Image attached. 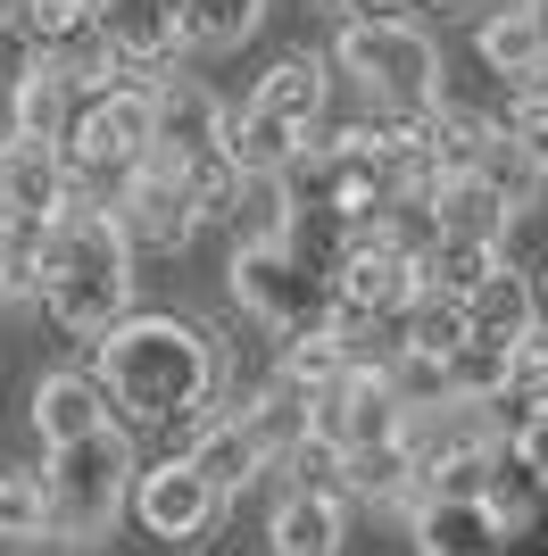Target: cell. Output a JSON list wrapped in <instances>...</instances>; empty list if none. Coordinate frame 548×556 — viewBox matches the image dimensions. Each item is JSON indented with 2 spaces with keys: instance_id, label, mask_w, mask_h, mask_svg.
<instances>
[{
  "instance_id": "cell-12",
  "label": "cell",
  "mask_w": 548,
  "mask_h": 556,
  "mask_svg": "<svg viewBox=\"0 0 548 556\" xmlns=\"http://www.w3.org/2000/svg\"><path fill=\"white\" fill-rule=\"evenodd\" d=\"M507 523L482 498H440V490H424L415 498V548L424 556H499Z\"/></svg>"
},
{
  "instance_id": "cell-37",
  "label": "cell",
  "mask_w": 548,
  "mask_h": 556,
  "mask_svg": "<svg viewBox=\"0 0 548 556\" xmlns=\"http://www.w3.org/2000/svg\"><path fill=\"white\" fill-rule=\"evenodd\" d=\"M499 556H548V540H540V532H507Z\"/></svg>"
},
{
  "instance_id": "cell-35",
  "label": "cell",
  "mask_w": 548,
  "mask_h": 556,
  "mask_svg": "<svg viewBox=\"0 0 548 556\" xmlns=\"http://www.w3.org/2000/svg\"><path fill=\"white\" fill-rule=\"evenodd\" d=\"M349 9V25H390L399 9H415V0H341Z\"/></svg>"
},
{
  "instance_id": "cell-3",
  "label": "cell",
  "mask_w": 548,
  "mask_h": 556,
  "mask_svg": "<svg viewBox=\"0 0 548 556\" xmlns=\"http://www.w3.org/2000/svg\"><path fill=\"white\" fill-rule=\"evenodd\" d=\"M233 300L250 307L258 325H274L283 341H299V332H333L341 291H333V275L299 266L283 241H241L233 250Z\"/></svg>"
},
{
  "instance_id": "cell-19",
  "label": "cell",
  "mask_w": 548,
  "mask_h": 556,
  "mask_svg": "<svg viewBox=\"0 0 548 556\" xmlns=\"http://www.w3.org/2000/svg\"><path fill=\"white\" fill-rule=\"evenodd\" d=\"M433 208H440V241H474V250H499L507 225H515V208H507V200L482 184V175H457V184H440V191H433Z\"/></svg>"
},
{
  "instance_id": "cell-6",
  "label": "cell",
  "mask_w": 548,
  "mask_h": 556,
  "mask_svg": "<svg viewBox=\"0 0 548 556\" xmlns=\"http://www.w3.org/2000/svg\"><path fill=\"white\" fill-rule=\"evenodd\" d=\"M399 424H408V399L390 391L383 366H349L333 391L316 399V441L358 457V448H390L399 441Z\"/></svg>"
},
{
  "instance_id": "cell-26",
  "label": "cell",
  "mask_w": 548,
  "mask_h": 556,
  "mask_svg": "<svg viewBox=\"0 0 548 556\" xmlns=\"http://www.w3.org/2000/svg\"><path fill=\"white\" fill-rule=\"evenodd\" d=\"M507 357H515V349H499V341H457V357L440 366L449 374V399H474V407L507 399Z\"/></svg>"
},
{
  "instance_id": "cell-28",
  "label": "cell",
  "mask_w": 548,
  "mask_h": 556,
  "mask_svg": "<svg viewBox=\"0 0 548 556\" xmlns=\"http://www.w3.org/2000/svg\"><path fill=\"white\" fill-rule=\"evenodd\" d=\"M0 540H9V548L50 540V490H42V473H0Z\"/></svg>"
},
{
  "instance_id": "cell-21",
  "label": "cell",
  "mask_w": 548,
  "mask_h": 556,
  "mask_svg": "<svg viewBox=\"0 0 548 556\" xmlns=\"http://www.w3.org/2000/svg\"><path fill=\"white\" fill-rule=\"evenodd\" d=\"M75 109H84V84L59 67H42L34 84L17 92V141H42V150H67L75 134Z\"/></svg>"
},
{
  "instance_id": "cell-24",
  "label": "cell",
  "mask_w": 548,
  "mask_h": 556,
  "mask_svg": "<svg viewBox=\"0 0 548 556\" xmlns=\"http://www.w3.org/2000/svg\"><path fill=\"white\" fill-rule=\"evenodd\" d=\"M341 374H349V349L333 341V332H299V341H283V391H299L308 407H316Z\"/></svg>"
},
{
  "instance_id": "cell-40",
  "label": "cell",
  "mask_w": 548,
  "mask_h": 556,
  "mask_svg": "<svg viewBox=\"0 0 548 556\" xmlns=\"http://www.w3.org/2000/svg\"><path fill=\"white\" fill-rule=\"evenodd\" d=\"M540 316H548V275H540Z\"/></svg>"
},
{
  "instance_id": "cell-14",
  "label": "cell",
  "mask_w": 548,
  "mask_h": 556,
  "mask_svg": "<svg viewBox=\"0 0 548 556\" xmlns=\"http://www.w3.org/2000/svg\"><path fill=\"white\" fill-rule=\"evenodd\" d=\"M225 141V109H216V92L208 84H191V75H175L159 92V150L150 159H200V150H216Z\"/></svg>"
},
{
  "instance_id": "cell-10",
  "label": "cell",
  "mask_w": 548,
  "mask_h": 556,
  "mask_svg": "<svg viewBox=\"0 0 548 556\" xmlns=\"http://www.w3.org/2000/svg\"><path fill=\"white\" fill-rule=\"evenodd\" d=\"M333 291H341V316H415L424 275H415L408 257H390L383 241H358V250L341 257Z\"/></svg>"
},
{
  "instance_id": "cell-8",
  "label": "cell",
  "mask_w": 548,
  "mask_h": 556,
  "mask_svg": "<svg viewBox=\"0 0 548 556\" xmlns=\"http://www.w3.org/2000/svg\"><path fill=\"white\" fill-rule=\"evenodd\" d=\"M116 225H125V241H134V250H183V241H191V225H200L191 191H183V166H175V159H150V166H141L134 184H125Z\"/></svg>"
},
{
  "instance_id": "cell-4",
  "label": "cell",
  "mask_w": 548,
  "mask_h": 556,
  "mask_svg": "<svg viewBox=\"0 0 548 556\" xmlns=\"http://www.w3.org/2000/svg\"><path fill=\"white\" fill-rule=\"evenodd\" d=\"M333 67L358 75L383 109H433L440 100V50L415 17H390V25H341L333 42Z\"/></svg>"
},
{
  "instance_id": "cell-33",
  "label": "cell",
  "mask_w": 548,
  "mask_h": 556,
  "mask_svg": "<svg viewBox=\"0 0 548 556\" xmlns=\"http://www.w3.org/2000/svg\"><path fill=\"white\" fill-rule=\"evenodd\" d=\"M499 134H507V141H515V150H524V159L548 175V109H540V100H507Z\"/></svg>"
},
{
  "instance_id": "cell-38",
  "label": "cell",
  "mask_w": 548,
  "mask_h": 556,
  "mask_svg": "<svg viewBox=\"0 0 548 556\" xmlns=\"http://www.w3.org/2000/svg\"><path fill=\"white\" fill-rule=\"evenodd\" d=\"M507 532H540V540H548V490H540V507H532L524 523H507Z\"/></svg>"
},
{
  "instance_id": "cell-31",
  "label": "cell",
  "mask_w": 548,
  "mask_h": 556,
  "mask_svg": "<svg viewBox=\"0 0 548 556\" xmlns=\"http://www.w3.org/2000/svg\"><path fill=\"white\" fill-rule=\"evenodd\" d=\"M482 184H490V191L507 200V208L524 216V208H532V191H540V166H532L524 150H515V141L499 134V141H490V159H482Z\"/></svg>"
},
{
  "instance_id": "cell-13",
  "label": "cell",
  "mask_w": 548,
  "mask_h": 556,
  "mask_svg": "<svg viewBox=\"0 0 548 556\" xmlns=\"http://www.w3.org/2000/svg\"><path fill=\"white\" fill-rule=\"evenodd\" d=\"M490 141H499V116L465 109V100H433V109H424V150H433V175H440V184L482 175Z\"/></svg>"
},
{
  "instance_id": "cell-2",
  "label": "cell",
  "mask_w": 548,
  "mask_h": 556,
  "mask_svg": "<svg viewBox=\"0 0 548 556\" xmlns=\"http://www.w3.org/2000/svg\"><path fill=\"white\" fill-rule=\"evenodd\" d=\"M125 300H134V241L109 208H84L75 200L59 225H50V266H42V316L75 341H100V332L125 325Z\"/></svg>"
},
{
  "instance_id": "cell-29",
  "label": "cell",
  "mask_w": 548,
  "mask_h": 556,
  "mask_svg": "<svg viewBox=\"0 0 548 556\" xmlns=\"http://www.w3.org/2000/svg\"><path fill=\"white\" fill-rule=\"evenodd\" d=\"M183 191H191V208H200V216H225L233 200H241V166L225 159V141L200 150V159H183Z\"/></svg>"
},
{
  "instance_id": "cell-39",
  "label": "cell",
  "mask_w": 548,
  "mask_h": 556,
  "mask_svg": "<svg viewBox=\"0 0 548 556\" xmlns=\"http://www.w3.org/2000/svg\"><path fill=\"white\" fill-rule=\"evenodd\" d=\"M25 9H34V0H0V25H17V17H25Z\"/></svg>"
},
{
  "instance_id": "cell-34",
  "label": "cell",
  "mask_w": 548,
  "mask_h": 556,
  "mask_svg": "<svg viewBox=\"0 0 548 556\" xmlns=\"http://www.w3.org/2000/svg\"><path fill=\"white\" fill-rule=\"evenodd\" d=\"M283 465H291V490H324V498H341V448L308 441L299 457H283Z\"/></svg>"
},
{
  "instance_id": "cell-30",
  "label": "cell",
  "mask_w": 548,
  "mask_h": 556,
  "mask_svg": "<svg viewBox=\"0 0 548 556\" xmlns=\"http://www.w3.org/2000/svg\"><path fill=\"white\" fill-rule=\"evenodd\" d=\"M258 17H266V0H191V42L200 50H233Z\"/></svg>"
},
{
  "instance_id": "cell-1",
  "label": "cell",
  "mask_w": 548,
  "mask_h": 556,
  "mask_svg": "<svg viewBox=\"0 0 548 556\" xmlns=\"http://www.w3.org/2000/svg\"><path fill=\"white\" fill-rule=\"evenodd\" d=\"M91 382L109 391L116 432H159L191 407H216V349L183 316H125L116 332L91 341Z\"/></svg>"
},
{
  "instance_id": "cell-15",
  "label": "cell",
  "mask_w": 548,
  "mask_h": 556,
  "mask_svg": "<svg viewBox=\"0 0 548 556\" xmlns=\"http://www.w3.org/2000/svg\"><path fill=\"white\" fill-rule=\"evenodd\" d=\"M183 457L208 473V490H216V498H233V490H250L258 473H266V448H258V441H250V424L225 416V407H216V416L191 432V448H183Z\"/></svg>"
},
{
  "instance_id": "cell-17",
  "label": "cell",
  "mask_w": 548,
  "mask_h": 556,
  "mask_svg": "<svg viewBox=\"0 0 548 556\" xmlns=\"http://www.w3.org/2000/svg\"><path fill=\"white\" fill-rule=\"evenodd\" d=\"M532 325H540V291H532L515 266H499V275H490L474 300H465V341H499V349H515Z\"/></svg>"
},
{
  "instance_id": "cell-22",
  "label": "cell",
  "mask_w": 548,
  "mask_h": 556,
  "mask_svg": "<svg viewBox=\"0 0 548 556\" xmlns=\"http://www.w3.org/2000/svg\"><path fill=\"white\" fill-rule=\"evenodd\" d=\"M341 490H358V498H374V507H415V498H424V473H415L408 448L390 441V448H358V457H341Z\"/></svg>"
},
{
  "instance_id": "cell-11",
  "label": "cell",
  "mask_w": 548,
  "mask_h": 556,
  "mask_svg": "<svg viewBox=\"0 0 548 556\" xmlns=\"http://www.w3.org/2000/svg\"><path fill=\"white\" fill-rule=\"evenodd\" d=\"M34 432H42L50 448H75V441L116 432V407L91 374H42V382H34Z\"/></svg>"
},
{
  "instance_id": "cell-32",
  "label": "cell",
  "mask_w": 548,
  "mask_h": 556,
  "mask_svg": "<svg viewBox=\"0 0 548 556\" xmlns=\"http://www.w3.org/2000/svg\"><path fill=\"white\" fill-rule=\"evenodd\" d=\"M42 67H50V59L34 50V34H25V25H0V100H17Z\"/></svg>"
},
{
  "instance_id": "cell-23",
  "label": "cell",
  "mask_w": 548,
  "mask_h": 556,
  "mask_svg": "<svg viewBox=\"0 0 548 556\" xmlns=\"http://www.w3.org/2000/svg\"><path fill=\"white\" fill-rule=\"evenodd\" d=\"M42 266H50V225H0V300L42 307Z\"/></svg>"
},
{
  "instance_id": "cell-27",
  "label": "cell",
  "mask_w": 548,
  "mask_h": 556,
  "mask_svg": "<svg viewBox=\"0 0 548 556\" xmlns=\"http://www.w3.org/2000/svg\"><path fill=\"white\" fill-rule=\"evenodd\" d=\"M457 341H465V300H440V291H424L408 316V357H433V366H449Z\"/></svg>"
},
{
  "instance_id": "cell-7",
  "label": "cell",
  "mask_w": 548,
  "mask_h": 556,
  "mask_svg": "<svg viewBox=\"0 0 548 556\" xmlns=\"http://www.w3.org/2000/svg\"><path fill=\"white\" fill-rule=\"evenodd\" d=\"M216 507H225V498L208 490V473H200L191 457H166V465H150V473L134 482V515H141L159 540H175V548H183V540H208Z\"/></svg>"
},
{
  "instance_id": "cell-20",
  "label": "cell",
  "mask_w": 548,
  "mask_h": 556,
  "mask_svg": "<svg viewBox=\"0 0 548 556\" xmlns=\"http://www.w3.org/2000/svg\"><path fill=\"white\" fill-rule=\"evenodd\" d=\"M540 59H548V17L540 9H490V17H482V67L507 75V92H515Z\"/></svg>"
},
{
  "instance_id": "cell-9",
  "label": "cell",
  "mask_w": 548,
  "mask_h": 556,
  "mask_svg": "<svg viewBox=\"0 0 548 556\" xmlns=\"http://www.w3.org/2000/svg\"><path fill=\"white\" fill-rule=\"evenodd\" d=\"M75 208V175L67 150H42V141H17L0 159V225H59Z\"/></svg>"
},
{
  "instance_id": "cell-16",
  "label": "cell",
  "mask_w": 548,
  "mask_h": 556,
  "mask_svg": "<svg viewBox=\"0 0 548 556\" xmlns=\"http://www.w3.org/2000/svg\"><path fill=\"white\" fill-rule=\"evenodd\" d=\"M341 498H324V490H283L274 498V523H266V540H274V556H341Z\"/></svg>"
},
{
  "instance_id": "cell-18",
  "label": "cell",
  "mask_w": 548,
  "mask_h": 556,
  "mask_svg": "<svg viewBox=\"0 0 548 556\" xmlns=\"http://www.w3.org/2000/svg\"><path fill=\"white\" fill-rule=\"evenodd\" d=\"M324 59H274L266 75H258V92H250V109H266L274 125H291V134H316L324 125Z\"/></svg>"
},
{
  "instance_id": "cell-36",
  "label": "cell",
  "mask_w": 548,
  "mask_h": 556,
  "mask_svg": "<svg viewBox=\"0 0 548 556\" xmlns=\"http://www.w3.org/2000/svg\"><path fill=\"white\" fill-rule=\"evenodd\" d=\"M515 448H524V457L548 473V416H532V424H524V441H515Z\"/></svg>"
},
{
  "instance_id": "cell-5",
  "label": "cell",
  "mask_w": 548,
  "mask_h": 556,
  "mask_svg": "<svg viewBox=\"0 0 548 556\" xmlns=\"http://www.w3.org/2000/svg\"><path fill=\"white\" fill-rule=\"evenodd\" d=\"M125 432H100V441H75V448H50V532L59 540H100L116 523V507H125V473H134V457H125Z\"/></svg>"
},
{
  "instance_id": "cell-25",
  "label": "cell",
  "mask_w": 548,
  "mask_h": 556,
  "mask_svg": "<svg viewBox=\"0 0 548 556\" xmlns=\"http://www.w3.org/2000/svg\"><path fill=\"white\" fill-rule=\"evenodd\" d=\"M499 266H507L499 250H474V241H440V250L424 257L415 275H424V291H440V300H474V291L499 275Z\"/></svg>"
}]
</instances>
